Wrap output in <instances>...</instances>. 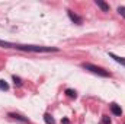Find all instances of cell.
I'll use <instances>...</instances> for the list:
<instances>
[{"label": "cell", "mask_w": 125, "mask_h": 124, "mask_svg": "<svg viewBox=\"0 0 125 124\" xmlns=\"http://www.w3.org/2000/svg\"><path fill=\"white\" fill-rule=\"evenodd\" d=\"M16 50L21 51H31V53H51L58 51L57 47H45V45H23V44H15Z\"/></svg>", "instance_id": "6da1fadb"}, {"label": "cell", "mask_w": 125, "mask_h": 124, "mask_svg": "<svg viewBox=\"0 0 125 124\" xmlns=\"http://www.w3.org/2000/svg\"><path fill=\"white\" fill-rule=\"evenodd\" d=\"M82 67L87 72H92L93 74H97V76H102V77H111V73L99 66H94L92 63H82Z\"/></svg>", "instance_id": "7a4b0ae2"}, {"label": "cell", "mask_w": 125, "mask_h": 124, "mask_svg": "<svg viewBox=\"0 0 125 124\" xmlns=\"http://www.w3.org/2000/svg\"><path fill=\"white\" fill-rule=\"evenodd\" d=\"M67 13H68V18L74 22V24H77V25H82L83 24V19L80 18V16H77L74 12H71V10H67Z\"/></svg>", "instance_id": "3957f363"}, {"label": "cell", "mask_w": 125, "mask_h": 124, "mask_svg": "<svg viewBox=\"0 0 125 124\" xmlns=\"http://www.w3.org/2000/svg\"><path fill=\"white\" fill-rule=\"evenodd\" d=\"M9 117L13 118V120H18V121H21V123H29V120H28L26 117H23V115H21V114H16V112H9Z\"/></svg>", "instance_id": "277c9868"}, {"label": "cell", "mask_w": 125, "mask_h": 124, "mask_svg": "<svg viewBox=\"0 0 125 124\" xmlns=\"http://www.w3.org/2000/svg\"><path fill=\"white\" fill-rule=\"evenodd\" d=\"M111 111H112V114L116 115V117H121V114H122V108H121L118 104H111Z\"/></svg>", "instance_id": "5b68a950"}, {"label": "cell", "mask_w": 125, "mask_h": 124, "mask_svg": "<svg viewBox=\"0 0 125 124\" xmlns=\"http://www.w3.org/2000/svg\"><path fill=\"white\" fill-rule=\"evenodd\" d=\"M94 3H96V6L100 7L103 12H109V4H108V3H105V1H102V0H94Z\"/></svg>", "instance_id": "8992f818"}, {"label": "cell", "mask_w": 125, "mask_h": 124, "mask_svg": "<svg viewBox=\"0 0 125 124\" xmlns=\"http://www.w3.org/2000/svg\"><path fill=\"white\" fill-rule=\"evenodd\" d=\"M109 57L114 59L116 63H119V64L125 66V57H119V56H116V54H114V53H109Z\"/></svg>", "instance_id": "52a82bcc"}, {"label": "cell", "mask_w": 125, "mask_h": 124, "mask_svg": "<svg viewBox=\"0 0 125 124\" xmlns=\"http://www.w3.org/2000/svg\"><path fill=\"white\" fill-rule=\"evenodd\" d=\"M0 47H4V48H15V44H13V42H9V41L0 39Z\"/></svg>", "instance_id": "ba28073f"}, {"label": "cell", "mask_w": 125, "mask_h": 124, "mask_svg": "<svg viewBox=\"0 0 125 124\" xmlns=\"http://www.w3.org/2000/svg\"><path fill=\"white\" fill-rule=\"evenodd\" d=\"M44 120H45L47 124H55V121H54V118H52L51 114H45V115H44Z\"/></svg>", "instance_id": "9c48e42d"}, {"label": "cell", "mask_w": 125, "mask_h": 124, "mask_svg": "<svg viewBox=\"0 0 125 124\" xmlns=\"http://www.w3.org/2000/svg\"><path fill=\"white\" fill-rule=\"evenodd\" d=\"M12 79H13V82H15V86H18V88H19V86H22V79H21V77L13 76Z\"/></svg>", "instance_id": "30bf717a"}, {"label": "cell", "mask_w": 125, "mask_h": 124, "mask_svg": "<svg viewBox=\"0 0 125 124\" xmlns=\"http://www.w3.org/2000/svg\"><path fill=\"white\" fill-rule=\"evenodd\" d=\"M9 89V85L6 80H0V91H7Z\"/></svg>", "instance_id": "8fae6325"}, {"label": "cell", "mask_w": 125, "mask_h": 124, "mask_svg": "<svg viewBox=\"0 0 125 124\" xmlns=\"http://www.w3.org/2000/svg\"><path fill=\"white\" fill-rule=\"evenodd\" d=\"M65 93H67V96H70V98H76V96H77V92L73 91V89H65Z\"/></svg>", "instance_id": "7c38bea8"}, {"label": "cell", "mask_w": 125, "mask_h": 124, "mask_svg": "<svg viewBox=\"0 0 125 124\" xmlns=\"http://www.w3.org/2000/svg\"><path fill=\"white\" fill-rule=\"evenodd\" d=\"M118 13L125 19V6H119V7H118Z\"/></svg>", "instance_id": "4fadbf2b"}, {"label": "cell", "mask_w": 125, "mask_h": 124, "mask_svg": "<svg viewBox=\"0 0 125 124\" xmlns=\"http://www.w3.org/2000/svg\"><path fill=\"white\" fill-rule=\"evenodd\" d=\"M100 124H111V118L108 117V115H103V118H102V123Z\"/></svg>", "instance_id": "5bb4252c"}]
</instances>
